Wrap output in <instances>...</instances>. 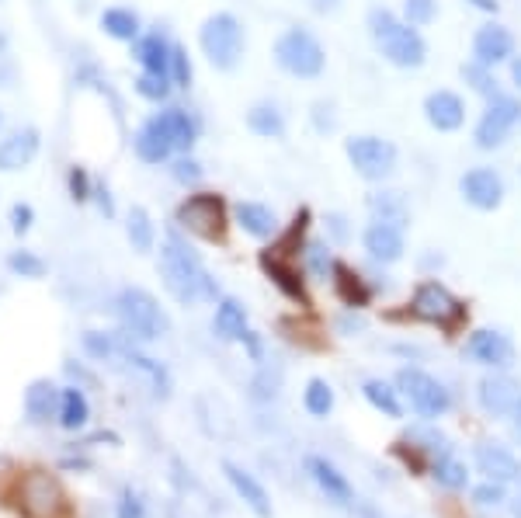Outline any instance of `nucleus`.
I'll use <instances>...</instances> for the list:
<instances>
[{
	"mask_svg": "<svg viewBox=\"0 0 521 518\" xmlns=\"http://www.w3.org/2000/svg\"><path fill=\"white\" fill-rule=\"evenodd\" d=\"M431 477H435L438 484L445 487V491H462V487L469 484L466 463L452 456V452H449V456H442V459H435V463H431Z\"/></svg>",
	"mask_w": 521,
	"mask_h": 518,
	"instance_id": "36",
	"label": "nucleus"
},
{
	"mask_svg": "<svg viewBox=\"0 0 521 518\" xmlns=\"http://www.w3.org/2000/svg\"><path fill=\"white\" fill-rule=\"evenodd\" d=\"M369 32L372 39H376L379 53H383L393 67L417 70L428 63V42H424V35L417 32L414 25L396 18L393 11H386V7H372L369 11Z\"/></svg>",
	"mask_w": 521,
	"mask_h": 518,
	"instance_id": "2",
	"label": "nucleus"
},
{
	"mask_svg": "<svg viewBox=\"0 0 521 518\" xmlns=\"http://www.w3.org/2000/svg\"><path fill=\"white\" fill-rule=\"evenodd\" d=\"M476 400H480L483 411L494 414V418H508L521 400V386H518V379L504 376V372H494V376L480 379V386H476Z\"/></svg>",
	"mask_w": 521,
	"mask_h": 518,
	"instance_id": "14",
	"label": "nucleus"
},
{
	"mask_svg": "<svg viewBox=\"0 0 521 518\" xmlns=\"http://www.w3.org/2000/svg\"><path fill=\"white\" fill-rule=\"evenodd\" d=\"M424 119L438 133H456L466 122V101L456 91H431L424 98Z\"/></svg>",
	"mask_w": 521,
	"mask_h": 518,
	"instance_id": "17",
	"label": "nucleus"
},
{
	"mask_svg": "<svg viewBox=\"0 0 521 518\" xmlns=\"http://www.w3.org/2000/svg\"><path fill=\"white\" fill-rule=\"evenodd\" d=\"M70 192H73V202H87L94 195L91 178H87L84 167H73V171H70Z\"/></svg>",
	"mask_w": 521,
	"mask_h": 518,
	"instance_id": "50",
	"label": "nucleus"
},
{
	"mask_svg": "<svg viewBox=\"0 0 521 518\" xmlns=\"http://www.w3.org/2000/svg\"><path fill=\"white\" fill-rule=\"evenodd\" d=\"M518 122H521V101L515 94H494V98H487V108H483L480 122L473 129L476 147L501 150L508 143V136L515 133Z\"/></svg>",
	"mask_w": 521,
	"mask_h": 518,
	"instance_id": "7",
	"label": "nucleus"
},
{
	"mask_svg": "<svg viewBox=\"0 0 521 518\" xmlns=\"http://www.w3.org/2000/svg\"><path fill=\"white\" fill-rule=\"evenodd\" d=\"M362 244H365V254H369L372 261H379V265H393V261H400L403 258V230L400 226H393V223H379V220H372L369 226H365V237H362Z\"/></svg>",
	"mask_w": 521,
	"mask_h": 518,
	"instance_id": "18",
	"label": "nucleus"
},
{
	"mask_svg": "<svg viewBox=\"0 0 521 518\" xmlns=\"http://www.w3.org/2000/svg\"><path fill=\"white\" fill-rule=\"evenodd\" d=\"M94 199H98L101 213H105V216H115V206H112V195H108V188H105V185H98V188H94Z\"/></svg>",
	"mask_w": 521,
	"mask_h": 518,
	"instance_id": "54",
	"label": "nucleus"
},
{
	"mask_svg": "<svg viewBox=\"0 0 521 518\" xmlns=\"http://www.w3.org/2000/svg\"><path fill=\"white\" fill-rule=\"evenodd\" d=\"M132 53L143 63L146 74H171V46L164 35H143V39H136Z\"/></svg>",
	"mask_w": 521,
	"mask_h": 518,
	"instance_id": "28",
	"label": "nucleus"
},
{
	"mask_svg": "<svg viewBox=\"0 0 521 518\" xmlns=\"http://www.w3.org/2000/svg\"><path fill=\"white\" fill-rule=\"evenodd\" d=\"M14 508L21 518H73V501L49 470H28L14 484Z\"/></svg>",
	"mask_w": 521,
	"mask_h": 518,
	"instance_id": "3",
	"label": "nucleus"
},
{
	"mask_svg": "<svg viewBox=\"0 0 521 518\" xmlns=\"http://www.w3.org/2000/svg\"><path fill=\"white\" fill-rule=\"evenodd\" d=\"M515 515L521 518V498H518V505H515Z\"/></svg>",
	"mask_w": 521,
	"mask_h": 518,
	"instance_id": "61",
	"label": "nucleus"
},
{
	"mask_svg": "<svg viewBox=\"0 0 521 518\" xmlns=\"http://www.w3.org/2000/svg\"><path fill=\"white\" fill-rule=\"evenodd\" d=\"M115 306H119L122 327H126V334H132V338L157 341L171 331V317H167L164 306L146 293V289H122Z\"/></svg>",
	"mask_w": 521,
	"mask_h": 518,
	"instance_id": "4",
	"label": "nucleus"
},
{
	"mask_svg": "<svg viewBox=\"0 0 521 518\" xmlns=\"http://www.w3.org/2000/svg\"><path fill=\"white\" fill-rule=\"evenodd\" d=\"M39 153V129H18L0 140V171H21Z\"/></svg>",
	"mask_w": 521,
	"mask_h": 518,
	"instance_id": "23",
	"label": "nucleus"
},
{
	"mask_svg": "<svg viewBox=\"0 0 521 518\" xmlns=\"http://www.w3.org/2000/svg\"><path fill=\"white\" fill-rule=\"evenodd\" d=\"M178 226L202 240H223L226 233V202L219 195H188L178 206Z\"/></svg>",
	"mask_w": 521,
	"mask_h": 518,
	"instance_id": "10",
	"label": "nucleus"
},
{
	"mask_svg": "<svg viewBox=\"0 0 521 518\" xmlns=\"http://www.w3.org/2000/svg\"><path fill=\"white\" fill-rule=\"evenodd\" d=\"M511 432H515V439L521 442V400L515 404V411H511Z\"/></svg>",
	"mask_w": 521,
	"mask_h": 518,
	"instance_id": "56",
	"label": "nucleus"
},
{
	"mask_svg": "<svg viewBox=\"0 0 521 518\" xmlns=\"http://www.w3.org/2000/svg\"><path fill=\"white\" fill-rule=\"evenodd\" d=\"M223 473H226V480H230V487L237 491V498L244 501L247 508H251L254 515L258 518H271V501H268V491L261 487V480L254 477V473H247L244 466H237V463H230L226 459L223 463Z\"/></svg>",
	"mask_w": 521,
	"mask_h": 518,
	"instance_id": "19",
	"label": "nucleus"
},
{
	"mask_svg": "<svg viewBox=\"0 0 521 518\" xmlns=\"http://www.w3.org/2000/svg\"><path fill=\"white\" fill-rule=\"evenodd\" d=\"M355 174H362L365 181H386L396 171V147L390 140H379V136H351L344 143Z\"/></svg>",
	"mask_w": 521,
	"mask_h": 518,
	"instance_id": "11",
	"label": "nucleus"
},
{
	"mask_svg": "<svg viewBox=\"0 0 521 518\" xmlns=\"http://www.w3.org/2000/svg\"><path fill=\"white\" fill-rule=\"evenodd\" d=\"M403 18L414 28L431 25L438 18V0H403Z\"/></svg>",
	"mask_w": 521,
	"mask_h": 518,
	"instance_id": "44",
	"label": "nucleus"
},
{
	"mask_svg": "<svg viewBox=\"0 0 521 518\" xmlns=\"http://www.w3.org/2000/svg\"><path fill=\"white\" fill-rule=\"evenodd\" d=\"M136 153H139V160H146V164H164L167 157L174 153V143H171V136L164 133V126L157 122V115H153L150 122H146L143 129L136 133Z\"/></svg>",
	"mask_w": 521,
	"mask_h": 518,
	"instance_id": "25",
	"label": "nucleus"
},
{
	"mask_svg": "<svg viewBox=\"0 0 521 518\" xmlns=\"http://www.w3.org/2000/svg\"><path fill=\"white\" fill-rule=\"evenodd\" d=\"M157 122H160V126H164V133L171 136L174 150L188 153V150L195 147V140H198V126L192 122V115H188V112H181V108H167V112H160V115H157Z\"/></svg>",
	"mask_w": 521,
	"mask_h": 518,
	"instance_id": "29",
	"label": "nucleus"
},
{
	"mask_svg": "<svg viewBox=\"0 0 521 518\" xmlns=\"http://www.w3.org/2000/svg\"><path fill=\"white\" fill-rule=\"evenodd\" d=\"M275 60L285 74L292 77H303V80H313L324 74V63H327V53L320 46V39L306 28H289V32L278 35L275 42Z\"/></svg>",
	"mask_w": 521,
	"mask_h": 518,
	"instance_id": "5",
	"label": "nucleus"
},
{
	"mask_svg": "<svg viewBox=\"0 0 521 518\" xmlns=\"http://www.w3.org/2000/svg\"><path fill=\"white\" fill-rule=\"evenodd\" d=\"M237 226L258 240H271L278 233V216L264 202H240L237 206Z\"/></svg>",
	"mask_w": 521,
	"mask_h": 518,
	"instance_id": "26",
	"label": "nucleus"
},
{
	"mask_svg": "<svg viewBox=\"0 0 521 518\" xmlns=\"http://www.w3.org/2000/svg\"><path fill=\"white\" fill-rule=\"evenodd\" d=\"M174 178H178L181 185H195V181L202 178V167H198L192 157H181L178 164H174Z\"/></svg>",
	"mask_w": 521,
	"mask_h": 518,
	"instance_id": "51",
	"label": "nucleus"
},
{
	"mask_svg": "<svg viewBox=\"0 0 521 518\" xmlns=\"http://www.w3.org/2000/svg\"><path fill=\"white\" fill-rule=\"evenodd\" d=\"M212 331L219 334L223 341H240L244 338L251 327H247V310H244V303L240 299H219V306H216V317H212Z\"/></svg>",
	"mask_w": 521,
	"mask_h": 518,
	"instance_id": "27",
	"label": "nucleus"
},
{
	"mask_svg": "<svg viewBox=\"0 0 521 518\" xmlns=\"http://www.w3.org/2000/svg\"><path fill=\"white\" fill-rule=\"evenodd\" d=\"M473 7H480V11H487V14H497V7H501V0H469Z\"/></svg>",
	"mask_w": 521,
	"mask_h": 518,
	"instance_id": "57",
	"label": "nucleus"
},
{
	"mask_svg": "<svg viewBox=\"0 0 521 518\" xmlns=\"http://www.w3.org/2000/svg\"><path fill=\"white\" fill-rule=\"evenodd\" d=\"M261 268H264V275L275 282L278 293H282L285 299H292V303H299V306H310V296H306L303 279H299V272L282 258V254H268V251H264L261 254Z\"/></svg>",
	"mask_w": 521,
	"mask_h": 518,
	"instance_id": "20",
	"label": "nucleus"
},
{
	"mask_svg": "<svg viewBox=\"0 0 521 518\" xmlns=\"http://www.w3.org/2000/svg\"><path fill=\"white\" fill-rule=\"evenodd\" d=\"M60 425L66 432H80V428L91 421V404H87V397L80 393V386H66L63 390V400H60Z\"/></svg>",
	"mask_w": 521,
	"mask_h": 518,
	"instance_id": "32",
	"label": "nucleus"
},
{
	"mask_svg": "<svg viewBox=\"0 0 521 518\" xmlns=\"http://www.w3.org/2000/svg\"><path fill=\"white\" fill-rule=\"evenodd\" d=\"M362 393H365V400H369V404L376 407L379 414H386V418H400V414H403L400 397H396L400 390H393L386 379H365Z\"/></svg>",
	"mask_w": 521,
	"mask_h": 518,
	"instance_id": "35",
	"label": "nucleus"
},
{
	"mask_svg": "<svg viewBox=\"0 0 521 518\" xmlns=\"http://www.w3.org/2000/svg\"><path fill=\"white\" fill-rule=\"evenodd\" d=\"M122 359L129 362L132 369L139 372V376L146 379V383L153 386V397H160V400H167L171 397V372H167L164 366H160L157 359H150V355H143L139 352L136 345H122Z\"/></svg>",
	"mask_w": 521,
	"mask_h": 518,
	"instance_id": "24",
	"label": "nucleus"
},
{
	"mask_svg": "<svg viewBox=\"0 0 521 518\" xmlns=\"http://www.w3.org/2000/svg\"><path fill=\"white\" fill-rule=\"evenodd\" d=\"M410 313H414L417 320L445 327V331H456L462 320H466L462 299L452 296L442 282H421V286L414 289V299H410Z\"/></svg>",
	"mask_w": 521,
	"mask_h": 518,
	"instance_id": "9",
	"label": "nucleus"
},
{
	"mask_svg": "<svg viewBox=\"0 0 521 518\" xmlns=\"http://www.w3.org/2000/svg\"><path fill=\"white\" fill-rule=\"evenodd\" d=\"M310 7L317 14H330V11H337V7H341V0H310Z\"/></svg>",
	"mask_w": 521,
	"mask_h": 518,
	"instance_id": "55",
	"label": "nucleus"
},
{
	"mask_svg": "<svg viewBox=\"0 0 521 518\" xmlns=\"http://www.w3.org/2000/svg\"><path fill=\"white\" fill-rule=\"evenodd\" d=\"M126 233H129V244L136 247V251H153V240H157V233H153V220L150 213H146L143 206H132L129 209V223H126Z\"/></svg>",
	"mask_w": 521,
	"mask_h": 518,
	"instance_id": "37",
	"label": "nucleus"
},
{
	"mask_svg": "<svg viewBox=\"0 0 521 518\" xmlns=\"http://www.w3.org/2000/svg\"><path fill=\"white\" fill-rule=\"evenodd\" d=\"M7 265H11L14 275H21V279H42L46 275V261L35 258L32 251H18L7 258Z\"/></svg>",
	"mask_w": 521,
	"mask_h": 518,
	"instance_id": "45",
	"label": "nucleus"
},
{
	"mask_svg": "<svg viewBox=\"0 0 521 518\" xmlns=\"http://www.w3.org/2000/svg\"><path fill=\"white\" fill-rule=\"evenodd\" d=\"M32 220H35L32 206H14V209H11V230H14V233H25L28 226H32Z\"/></svg>",
	"mask_w": 521,
	"mask_h": 518,
	"instance_id": "52",
	"label": "nucleus"
},
{
	"mask_svg": "<svg viewBox=\"0 0 521 518\" xmlns=\"http://www.w3.org/2000/svg\"><path fill=\"white\" fill-rule=\"evenodd\" d=\"M247 126H251V133L264 136V140H282L285 115L278 112L275 105H254L251 112H247Z\"/></svg>",
	"mask_w": 521,
	"mask_h": 518,
	"instance_id": "34",
	"label": "nucleus"
},
{
	"mask_svg": "<svg viewBox=\"0 0 521 518\" xmlns=\"http://www.w3.org/2000/svg\"><path fill=\"white\" fill-rule=\"evenodd\" d=\"M396 386H400V393L410 400V407H414L421 418H442V414H449L452 393L445 390V383H438L431 372L400 369L396 372Z\"/></svg>",
	"mask_w": 521,
	"mask_h": 518,
	"instance_id": "8",
	"label": "nucleus"
},
{
	"mask_svg": "<svg viewBox=\"0 0 521 518\" xmlns=\"http://www.w3.org/2000/svg\"><path fill=\"white\" fill-rule=\"evenodd\" d=\"M4 49H7V35L0 32V53H4Z\"/></svg>",
	"mask_w": 521,
	"mask_h": 518,
	"instance_id": "60",
	"label": "nucleus"
},
{
	"mask_svg": "<svg viewBox=\"0 0 521 518\" xmlns=\"http://www.w3.org/2000/svg\"><path fill=\"white\" fill-rule=\"evenodd\" d=\"M511 56H515V35H511L508 28L497 25V21L476 28V35H473V60L476 63L494 70L497 63H508Z\"/></svg>",
	"mask_w": 521,
	"mask_h": 518,
	"instance_id": "15",
	"label": "nucleus"
},
{
	"mask_svg": "<svg viewBox=\"0 0 521 518\" xmlns=\"http://www.w3.org/2000/svg\"><path fill=\"white\" fill-rule=\"evenodd\" d=\"M303 404L313 418H327V414L334 411V390H330L327 379H310V383H306Z\"/></svg>",
	"mask_w": 521,
	"mask_h": 518,
	"instance_id": "38",
	"label": "nucleus"
},
{
	"mask_svg": "<svg viewBox=\"0 0 521 518\" xmlns=\"http://www.w3.org/2000/svg\"><path fill=\"white\" fill-rule=\"evenodd\" d=\"M198 42H202L205 60H209L216 70H233L240 63V56H244V28H240V21L226 11L205 18Z\"/></svg>",
	"mask_w": 521,
	"mask_h": 518,
	"instance_id": "6",
	"label": "nucleus"
},
{
	"mask_svg": "<svg viewBox=\"0 0 521 518\" xmlns=\"http://www.w3.org/2000/svg\"><path fill=\"white\" fill-rule=\"evenodd\" d=\"M341 331H362V320H355V317H344V320H341Z\"/></svg>",
	"mask_w": 521,
	"mask_h": 518,
	"instance_id": "59",
	"label": "nucleus"
},
{
	"mask_svg": "<svg viewBox=\"0 0 521 518\" xmlns=\"http://www.w3.org/2000/svg\"><path fill=\"white\" fill-rule=\"evenodd\" d=\"M407 439L414 442L421 452H428L431 459H442V456H449V452H452L449 439H445L442 432H435V428H410Z\"/></svg>",
	"mask_w": 521,
	"mask_h": 518,
	"instance_id": "40",
	"label": "nucleus"
},
{
	"mask_svg": "<svg viewBox=\"0 0 521 518\" xmlns=\"http://www.w3.org/2000/svg\"><path fill=\"white\" fill-rule=\"evenodd\" d=\"M60 400H63V390L53 379H35L25 390V414L35 425H46V421L60 418Z\"/></svg>",
	"mask_w": 521,
	"mask_h": 518,
	"instance_id": "21",
	"label": "nucleus"
},
{
	"mask_svg": "<svg viewBox=\"0 0 521 518\" xmlns=\"http://www.w3.org/2000/svg\"><path fill=\"white\" fill-rule=\"evenodd\" d=\"M327 226H330V233H334V240H337V244H344V240L351 237L348 220H344L341 213H330V216H327Z\"/></svg>",
	"mask_w": 521,
	"mask_h": 518,
	"instance_id": "53",
	"label": "nucleus"
},
{
	"mask_svg": "<svg viewBox=\"0 0 521 518\" xmlns=\"http://www.w3.org/2000/svg\"><path fill=\"white\" fill-rule=\"evenodd\" d=\"M306 473H310L313 484H317L320 491L327 494V501H334V505H341V508L355 505V487L348 484V477H344V473L337 470L330 459H324V456H306Z\"/></svg>",
	"mask_w": 521,
	"mask_h": 518,
	"instance_id": "16",
	"label": "nucleus"
},
{
	"mask_svg": "<svg viewBox=\"0 0 521 518\" xmlns=\"http://www.w3.org/2000/svg\"><path fill=\"white\" fill-rule=\"evenodd\" d=\"M115 518H146L143 494L126 487V491H122V498H119V512H115Z\"/></svg>",
	"mask_w": 521,
	"mask_h": 518,
	"instance_id": "48",
	"label": "nucleus"
},
{
	"mask_svg": "<svg viewBox=\"0 0 521 518\" xmlns=\"http://www.w3.org/2000/svg\"><path fill=\"white\" fill-rule=\"evenodd\" d=\"M369 213H372V220L393 223V226H400V230L410 220L407 199H403L400 192H372L369 195Z\"/></svg>",
	"mask_w": 521,
	"mask_h": 518,
	"instance_id": "31",
	"label": "nucleus"
},
{
	"mask_svg": "<svg viewBox=\"0 0 521 518\" xmlns=\"http://www.w3.org/2000/svg\"><path fill=\"white\" fill-rule=\"evenodd\" d=\"M306 223H310V213H299L296 216V223L289 226V233H285L282 240H278V247H275V254H282V258H292V254L299 251V240H303V230H306Z\"/></svg>",
	"mask_w": 521,
	"mask_h": 518,
	"instance_id": "46",
	"label": "nucleus"
},
{
	"mask_svg": "<svg viewBox=\"0 0 521 518\" xmlns=\"http://www.w3.org/2000/svg\"><path fill=\"white\" fill-rule=\"evenodd\" d=\"M171 80L178 87L192 84V63H188V53L181 46H171Z\"/></svg>",
	"mask_w": 521,
	"mask_h": 518,
	"instance_id": "47",
	"label": "nucleus"
},
{
	"mask_svg": "<svg viewBox=\"0 0 521 518\" xmlns=\"http://www.w3.org/2000/svg\"><path fill=\"white\" fill-rule=\"evenodd\" d=\"M136 94L146 101H167V94H171V74H146L136 80Z\"/></svg>",
	"mask_w": 521,
	"mask_h": 518,
	"instance_id": "42",
	"label": "nucleus"
},
{
	"mask_svg": "<svg viewBox=\"0 0 521 518\" xmlns=\"http://www.w3.org/2000/svg\"><path fill=\"white\" fill-rule=\"evenodd\" d=\"M462 80H469V87L473 91H480L483 98H494V94H501L497 91V80L494 74H490V67H483V63H462Z\"/></svg>",
	"mask_w": 521,
	"mask_h": 518,
	"instance_id": "41",
	"label": "nucleus"
},
{
	"mask_svg": "<svg viewBox=\"0 0 521 518\" xmlns=\"http://www.w3.org/2000/svg\"><path fill=\"white\" fill-rule=\"evenodd\" d=\"M511 80H515V87L521 91V56L518 60H511Z\"/></svg>",
	"mask_w": 521,
	"mask_h": 518,
	"instance_id": "58",
	"label": "nucleus"
},
{
	"mask_svg": "<svg viewBox=\"0 0 521 518\" xmlns=\"http://www.w3.org/2000/svg\"><path fill=\"white\" fill-rule=\"evenodd\" d=\"M101 28L119 42L139 39V18H136V11H129V7H108V11L101 14Z\"/></svg>",
	"mask_w": 521,
	"mask_h": 518,
	"instance_id": "33",
	"label": "nucleus"
},
{
	"mask_svg": "<svg viewBox=\"0 0 521 518\" xmlns=\"http://www.w3.org/2000/svg\"><path fill=\"white\" fill-rule=\"evenodd\" d=\"M306 268H310L317 279H330V272H334V265L337 261L330 258V251H327V244H320V240H313V244H306Z\"/></svg>",
	"mask_w": 521,
	"mask_h": 518,
	"instance_id": "43",
	"label": "nucleus"
},
{
	"mask_svg": "<svg viewBox=\"0 0 521 518\" xmlns=\"http://www.w3.org/2000/svg\"><path fill=\"white\" fill-rule=\"evenodd\" d=\"M476 466H480V473H487V480H497V484H511V480L521 477L518 459L497 442L476 445Z\"/></svg>",
	"mask_w": 521,
	"mask_h": 518,
	"instance_id": "22",
	"label": "nucleus"
},
{
	"mask_svg": "<svg viewBox=\"0 0 521 518\" xmlns=\"http://www.w3.org/2000/svg\"><path fill=\"white\" fill-rule=\"evenodd\" d=\"M330 282H334L337 296H341L344 306H351V310H358V306L369 303V286H365V279L358 272H351L348 265H334V272H330Z\"/></svg>",
	"mask_w": 521,
	"mask_h": 518,
	"instance_id": "30",
	"label": "nucleus"
},
{
	"mask_svg": "<svg viewBox=\"0 0 521 518\" xmlns=\"http://www.w3.org/2000/svg\"><path fill=\"white\" fill-rule=\"evenodd\" d=\"M0 129H4V115H0Z\"/></svg>",
	"mask_w": 521,
	"mask_h": 518,
	"instance_id": "62",
	"label": "nucleus"
},
{
	"mask_svg": "<svg viewBox=\"0 0 521 518\" xmlns=\"http://www.w3.org/2000/svg\"><path fill=\"white\" fill-rule=\"evenodd\" d=\"M473 501H476V505H483V508L501 505V501H504V484H497V480H487V484L473 491Z\"/></svg>",
	"mask_w": 521,
	"mask_h": 518,
	"instance_id": "49",
	"label": "nucleus"
},
{
	"mask_svg": "<svg viewBox=\"0 0 521 518\" xmlns=\"http://www.w3.org/2000/svg\"><path fill=\"white\" fill-rule=\"evenodd\" d=\"M84 348L91 359L98 362H115L122 359V341H115L112 334H101V331H87L84 334Z\"/></svg>",
	"mask_w": 521,
	"mask_h": 518,
	"instance_id": "39",
	"label": "nucleus"
},
{
	"mask_svg": "<svg viewBox=\"0 0 521 518\" xmlns=\"http://www.w3.org/2000/svg\"><path fill=\"white\" fill-rule=\"evenodd\" d=\"M466 355L487 369H508L511 362H515V345H511V338L504 331H490V327H483V331L469 334Z\"/></svg>",
	"mask_w": 521,
	"mask_h": 518,
	"instance_id": "13",
	"label": "nucleus"
},
{
	"mask_svg": "<svg viewBox=\"0 0 521 518\" xmlns=\"http://www.w3.org/2000/svg\"><path fill=\"white\" fill-rule=\"evenodd\" d=\"M459 192L473 209L494 213V209H501V202H504V178L494 171V167H469V171L459 178Z\"/></svg>",
	"mask_w": 521,
	"mask_h": 518,
	"instance_id": "12",
	"label": "nucleus"
},
{
	"mask_svg": "<svg viewBox=\"0 0 521 518\" xmlns=\"http://www.w3.org/2000/svg\"><path fill=\"white\" fill-rule=\"evenodd\" d=\"M160 272H164L167 289L174 293L178 303H216L219 286L209 275V268L202 265V258L192 247L181 240L178 230L167 233L164 251H160Z\"/></svg>",
	"mask_w": 521,
	"mask_h": 518,
	"instance_id": "1",
	"label": "nucleus"
}]
</instances>
